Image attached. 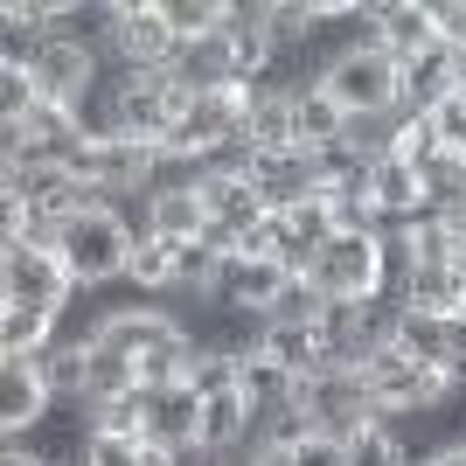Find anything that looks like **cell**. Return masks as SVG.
I'll return each mask as SVG.
<instances>
[{"mask_svg": "<svg viewBox=\"0 0 466 466\" xmlns=\"http://www.w3.org/2000/svg\"><path fill=\"white\" fill-rule=\"evenodd\" d=\"M320 91H328L349 118H397V112H404V63L390 56L376 35L341 42V49L328 56Z\"/></svg>", "mask_w": 466, "mask_h": 466, "instance_id": "obj_1", "label": "cell"}, {"mask_svg": "<svg viewBox=\"0 0 466 466\" xmlns=\"http://www.w3.org/2000/svg\"><path fill=\"white\" fill-rule=\"evenodd\" d=\"M56 251H63V265H70V279H77V292L126 286L133 251H139V223L126 209H91L56 237Z\"/></svg>", "mask_w": 466, "mask_h": 466, "instance_id": "obj_2", "label": "cell"}, {"mask_svg": "<svg viewBox=\"0 0 466 466\" xmlns=\"http://www.w3.org/2000/svg\"><path fill=\"white\" fill-rule=\"evenodd\" d=\"M362 376H370V397L383 418H431V410H460V383H452V370H431V362H410L397 341L390 349H376L370 362H362Z\"/></svg>", "mask_w": 466, "mask_h": 466, "instance_id": "obj_3", "label": "cell"}, {"mask_svg": "<svg viewBox=\"0 0 466 466\" xmlns=\"http://www.w3.org/2000/svg\"><path fill=\"white\" fill-rule=\"evenodd\" d=\"M320 299H383L390 292V230H334L307 265Z\"/></svg>", "mask_w": 466, "mask_h": 466, "instance_id": "obj_4", "label": "cell"}, {"mask_svg": "<svg viewBox=\"0 0 466 466\" xmlns=\"http://www.w3.org/2000/svg\"><path fill=\"white\" fill-rule=\"evenodd\" d=\"M0 299L7 307H42V313H77V279L63 265L56 244H35V237H21V244H0Z\"/></svg>", "mask_w": 466, "mask_h": 466, "instance_id": "obj_5", "label": "cell"}, {"mask_svg": "<svg viewBox=\"0 0 466 466\" xmlns=\"http://www.w3.org/2000/svg\"><path fill=\"white\" fill-rule=\"evenodd\" d=\"M292 404L313 418V431H328V439H355V431H370L383 410L370 397V376L362 370H313L292 383Z\"/></svg>", "mask_w": 466, "mask_h": 466, "instance_id": "obj_6", "label": "cell"}, {"mask_svg": "<svg viewBox=\"0 0 466 466\" xmlns=\"http://www.w3.org/2000/svg\"><path fill=\"white\" fill-rule=\"evenodd\" d=\"M154 160H160V147H147V139H133V133H97V139H84L77 154H70V167H77V175L91 181L112 209H126V202L147 195Z\"/></svg>", "mask_w": 466, "mask_h": 466, "instance_id": "obj_7", "label": "cell"}, {"mask_svg": "<svg viewBox=\"0 0 466 466\" xmlns=\"http://www.w3.org/2000/svg\"><path fill=\"white\" fill-rule=\"evenodd\" d=\"M244 105H251V91L244 84H223V91H188L181 97V118H175V154H195V160H216L230 154V147H244Z\"/></svg>", "mask_w": 466, "mask_h": 466, "instance_id": "obj_8", "label": "cell"}, {"mask_svg": "<svg viewBox=\"0 0 466 466\" xmlns=\"http://www.w3.org/2000/svg\"><path fill=\"white\" fill-rule=\"evenodd\" d=\"M28 77H35L42 105H91L97 91H105V77H112V63H105V49L84 35H49L42 42V56L28 63Z\"/></svg>", "mask_w": 466, "mask_h": 466, "instance_id": "obj_9", "label": "cell"}, {"mask_svg": "<svg viewBox=\"0 0 466 466\" xmlns=\"http://www.w3.org/2000/svg\"><path fill=\"white\" fill-rule=\"evenodd\" d=\"M181 49L175 21H167V0H118L112 35H105V63L112 70H167Z\"/></svg>", "mask_w": 466, "mask_h": 466, "instance_id": "obj_10", "label": "cell"}, {"mask_svg": "<svg viewBox=\"0 0 466 466\" xmlns=\"http://www.w3.org/2000/svg\"><path fill=\"white\" fill-rule=\"evenodd\" d=\"M56 410L49 383H42V362L35 355H0V446H15Z\"/></svg>", "mask_w": 466, "mask_h": 466, "instance_id": "obj_11", "label": "cell"}, {"mask_svg": "<svg viewBox=\"0 0 466 466\" xmlns=\"http://www.w3.org/2000/svg\"><path fill=\"white\" fill-rule=\"evenodd\" d=\"M286 286H292V272L279 265V258H230L223 265V279H216V307H237V313H251V320H272L279 313V299H286Z\"/></svg>", "mask_w": 466, "mask_h": 466, "instance_id": "obj_12", "label": "cell"}, {"mask_svg": "<svg viewBox=\"0 0 466 466\" xmlns=\"http://www.w3.org/2000/svg\"><path fill=\"white\" fill-rule=\"evenodd\" d=\"M223 42H230V70L244 91H258V84L279 77V63H286V49L272 42V28H265V0H237L230 28H223Z\"/></svg>", "mask_w": 466, "mask_h": 466, "instance_id": "obj_13", "label": "cell"}, {"mask_svg": "<svg viewBox=\"0 0 466 466\" xmlns=\"http://www.w3.org/2000/svg\"><path fill=\"white\" fill-rule=\"evenodd\" d=\"M370 209L383 230H410L418 216L431 209V188H425V167H410V160H376L370 167Z\"/></svg>", "mask_w": 466, "mask_h": 466, "instance_id": "obj_14", "label": "cell"}, {"mask_svg": "<svg viewBox=\"0 0 466 466\" xmlns=\"http://www.w3.org/2000/svg\"><path fill=\"white\" fill-rule=\"evenodd\" d=\"M251 188L272 202V209H292V202H307L313 188H320V154H307V147H279V154H251Z\"/></svg>", "mask_w": 466, "mask_h": 466, "instance_id": "obj_15", "label": "cell"}, {"mask_svg": "<svg viewBox=\"0 0 466 466\" xmlns=\"http://www.w3.org/2000/svg\"><path fill=\"white\" fill-rule=\"evenodd\" d=\"M195 431H202V397H195L188 383H160V390H147V446L195 452Z\"/></svg>", "mask_w": 466, "mask_h": 466, "instance_id": "obj_16", "label": "cell"}, {"mask_svg": "<svg viewBox=\"0 0 466 466\" xmlns=\"http://www.w3.org/2000/svg\"><path fill=\"white\" fill-rule=\"evenodd\" d=\"M460 91V49H446V42H431V49H418V56L404 63V112H439L446 97Z\"/></svg>", "mask_w": 466, "mask_h": 466, "instance_id": "obj_17", "label": "cell"}, {"mask_svg": "<svg viewBox=\"0 0 466 466\" xmlns=\"http://www.w3.org/2000/svg\"><path fill=\"white\" fill-rule=\"evenodd\" d=\"M244 147L251 154L299 147V133H292V91H279V84H258L251 91V105H244Z\"/></svg>", "mask_w": 466, "mask_h": 466, "instance_id": "obj_18", "label": "cell"}, {"mask_svg": "<svg viewBox=\"0 0 466 466\" xmlns=\"http://www.w3.org/2000/svg\"><path fill=\"white\" fill-rule=\"evenodd\" d=\"M292 133H299V147H307V154L328 160L334 147L349 139V112H341L320 84H313V91H292Z\"/></svg>", "mask_w": 466, "mask_h": 466, "instance_id": "obj_19", "label": "cell"}, {"mask_svg": "<svg viewBox=\"0 0 466 466\" xmlns=\"http://www.w3.org/2000/svg\"><path fill=\"white\" fill-rule=\"evenodd\" d=\"M376 42H383L397 63H410L418 49H431V0H383L376 7Z\"/></svg>", "mask_w": 466, "mask_h": 466, "instance_id": "obj_20", "label": "cell"}, {"mask_svg": "<svg viewBox=\"0 0 466 466\" xmlns=\"http://www.w3.org/2000/svg\"><path fill=\"white\" fill-rule=\"evenodd\" d=\"M167 77L181 84V91H223V84H237L230 70V42L223 35H195L175 49V63H167Z\"/></svg>", "mask_w": 466, "mask_h": 466, "instance_id": "obj_21", "label": "cell"}, {"mask_svg": "<svg viewBox=\"0 0 466 466\" xmlns=\"http://www.w3.org/2000/svg\"><path fill=\"white\" fill-rule=\"evenodd\" d=\"M258 355L279 362L286 376H313L320 370V334H313V320H265L258 328Z\"/></svg>", "mask_w": 466, "mask_h": 466, "instance_id": "obj_22", "label": "cell"}, {"mask_svg": "<svg viewBox=\"0 0 466 466\" xmlns=\"http://www.w3.org/2000/svg\"><path fill=\"white\" fill-rule=\"evenodd\" d=\"M126 286H133V299H175V292H181V244H167V237H139Z\"/></svg>", "mask_w": 466, "mask_h": 466, "instance_id": "obj_23", "label": "cell"}, {"mask_svg": "<svg viewBox=\"0 0 466 466\" xmlns=\"http://www.w3.org/2000/svg\"><path fill=\"white\" fill-rule=\"evenodd\" d=\"M42 362V383H49V397L56 404H91V341H70L63 334L49 355H35Z\"/></svg>", "mask_w": 466, "mask_h": 466, "instance_id": "obj_24", "label": "cell"}, {"mask_svg": "<svg viewBox=\"0 0 466 466\" xmlns=\"http://www.w3.org/2000/svg\"><path fill=\"white\" fill-rule=\"evenodd\" d=\"M56 341H63V313L7 307V299H0V355H49Z\"/></svg>", "mask_w": 466, "mask_h": 466, "instance_id": "obj_25", "label": "cell"}, {"mask_svg": "<svg viewBox=\"0 0 466 466\" xmlns=\"http://www.w3.org/2000/svg\"><path fill=\"white\" fill-rule=\"evenodd\" d=\"M397 237H404L410 265H460V216L452 209H425L410 230H397Z\"/></svg>", "mask_w": 466, "mask_h": 466, "instance_id": "obj_26", "label": "cell"}, {"mask_svg": "<svg viewBox=\"0 0 466 466\" xmlns=\"http://www.w3.org/2000/svg\"><path fill=\"white\" fill-rule=\"evenodd\" d=\"M397 307L418 313H460V265H410V286Z\"/></svg>", "mask_w": 466, "mask_h": 466, "instance_id": "obj_27", "label": "cell"}, {"mask_svg": "<svg viewBox=\"0 0 466 466\" xmlns=\"http://www.w3.org/2000/svg\"><path fill=\"white\" fill-rule=\"evenodd\" d=\"M133 390H139V370L118 349L91 341V404H112V397H133Z\"/></svg>", "mask_w": 466, "mask_h": 466, "instance_id": "obj_28", "label": "cell"}, {"mask_svg": "<svg viewBox=\"0 0 466 466\" xmlns=\"http://www.w3.org/2000/svg\"><path fill=\"white\" fill-rule=\"evenodd\" d=\"M237 15V0H167V21H175V35L195 42V35H223Z\"/></svg>", "mask_w": 466, "mask_h": 466, "instance_id": "obj_29", "label": "cell"}, {"mask_svg": "<svg viewBox=\"0 0 466 466\" xmlns=\"http://www.w3.org/2000/svg\"><path fill=\"white\" fill-rule=\"evenodd\" d=\"M292 383H299V376H286V370H279V362H265V355H244V397H251V404L258 410H272V404H286V397H292Z\"/></svg>", "mask_w": 466, "mask_h": 466, "instance_id": "obj_30", "label": "cell"}, {"mask_svg": "<svg viewBox=\"0 0 466 466\" xmlns=\"http://www.w3.org/2000/svg\"><path fill=\"white\" fill-rule=\"evenodd\" d=\"M35 105H42L35 77H28V70H15V63H0V126H7V118H28Z\"/></svg>", "mask_w": 466, "mask_h": 466, "instance_id": "obj_31", "label": "cell"}, {"mask_svg": "<svg viewBox=\"0 0 466 466\" xmlns=\"http://www.w3.org/2000/svg\"><path fill=\"white\" fill-rule=\"evenodd\" d=\"M431 118V139H439V154H460L466 160V91H452L439 112H425Z\"/></svg>", "mask_w": 466, "mask_h": 466, "instance_id": "obj_32", "label": "cell"}, {"mask_svg": "<svg viewBox=\"0 0 466 466\" xmlns=\"http://www.w3.org/2000/svg\"><path fill=\"white\" fill-rule=\"evenodd\" d=\"M431 35L466 56V0H431Z\"/></svg>", "mask_w": 466, "mask_h": 466, "instance_id": "obj_33", "label": "cell"}, {"mask_svg": "<svg viewBox=\"0 0 466 466\" xmlns=\"http://www.w3.org/2000/svg\"><path fill=\"white\" fill-rule=\"evenodd\" d=\"M147 460V439H118V431H97L91 466H139Z\"/></svg>", "mask_w": 466, "mask_h": 466, "instance_id": "obj_34", "label": "cell"}, {"mask_svg": "<svg viewBox=\"0 0 466 466\" xmlns=\"http://www.w3.org/2000/svg\"><path fill=\"white\" fill-rule=\"evenodd\" d=\"M292 466H349V439H328V431H313L307 446L292 452Z\"/></svg>", "mask_w": 466, "mask_h": 466, "instance_id": "obj_35", "label": "cell"}, {"mask_svg": "<svg viewBox=\"0 0 466 466\" xmlns=\"http://www.w3.org/2000/svg\"><path fill=\"white\" fill-rule=\"evenodd\" d=\"M425 466H466V439H452V446H439Z\"/></svg>", "mask_w": 466, "mask_h": 466, "instance_id": "obj_36", "label": "cell"}, {"mask_svg": "<svg viewBox=\"0 0 466 466\" xmlns=\"http://www.w3.org/2000/svg\"><path fill=\"white\" fill-rule=\"evenodd\" d=\"M0 466H42V460L28 446H0Z\"/></svg>", "mask_w": 466, "mask_h": 466, "instance_id": "obj_37", "label": "cell"}, {"mask_svg": "<svg viewBox=\"0 0 466 466\" xmlns=\"http://www.w3.org/2000/svg\"><path fill=\"white\" fill-rule=\"evenodd\" d=\"M460 265H466V216H460Z\"/></svg>", "mask_w": 466, "mask_h": 466, "instance_id": "obj_38", "label": "cell"}, {"mask_svg": "<svg viewBox=\"0 0 466 466\" xmlns=\"http://www.w3.org/2000/svg\"><path fill=\"white\" fill-rule=\"evenodd\" d=\"M460 313H466V265H460Z\"/></svg>", "mask_w": 466, "mask_h": 466, "instance_id": "obj_39", "label": "cell"}]
</instances>
